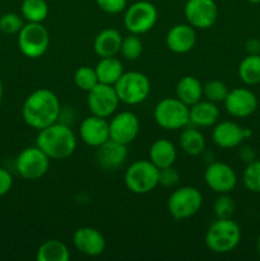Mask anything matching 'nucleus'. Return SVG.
Wrapping results in <instances>:
<instances>
[{
    "label": "nucleus",
    "mask_w": 260,
    "mask_h": 261,
    "mask_svg": "<svg viewBox=\"0 0 260 261\" xmlns=\"http://www.w3.org/2000/svg\"><path fill=\"white\" fill-rule=\"evenodd\" d=\"M96 4L107 14H119L127 8V0H96Z\"/></svg>",
    "instance_id": "obj_36"
},
{
    "label": "nucleus",
    "mask_w": 260,
    "mask_h": 261,
    "mask_svg": "<svg viewBox=\"0 0 260 261\" xmlns=\"http://www.w3.org/2000/svg\"><path fill=\"white\" fill-rule=\"evenodd\" d=\"M204 181L214 193L229 194L236 188L237 175L227 163L212 162L204 171Z\"/></svg>",
    "instance_id": "obj_14"
},
{
    "label": "nucleus",
    "mask_w": 260,
    "mask_h": 261,
    "mask_svg": "<svg viewBox=\"0 0 260 261\" xmlns=\"http://www.w3.org/2000/svg\"><path fill=\"white\" fill-rule=\"evenodd\" d=\"M228 94V88L222 81H209L203 84V97L208 101L218 103L223 102Z\"/></svg>",
    "instance_id": "obj_33"
},
{
    "label": "nucleus",
    "mask_w": 260,
    "mask_h": 261,
    "mask_svg": "<svg viewBox=\"0 0 260 261\" xmlns=\"http://www.w3.org/2000/svg\"><path fill=\"white\" fill-rule=\"evenodd\" d=\"M176 158H177V150L171 140L157 139L150 145L149 161L160 170L175 165Z\"/></svg>",
    "instance_id": "obj_23"
},
{
    "label": "nucleus",
    "mask_w": 260,
    "mask_h": 261,
    "mask_svg": "<svg viewBox=\"0 0 260 261\" xmlns=\"http://www.w3.org/2000/svg\"><path fill=\"white\" fill-rule=\"evenodd\" d=\"M70 251L63 241L47 240L38 247L36 252L37 261H69Z\"/></svg>",
    "instance_id": "obj_27"
},
{
    "label": "nucleus",
    "mask_w": 260,
    "mask_h": 261,
    "mask_svg": "<svg viewBox=\"0 0 260 261\" xmlns=\"http://www.w3.org/2000/svg\"><path fill=\"white\" fill-rule=\"evenodd\" d=\"M257 252H259V256H260V236H259V239H257Z\"/></svg>",
    "instance_id": "obj_42"
},
{
    "label": "nucleus",
    "mask_w": 260,
    "mask_h": 261,
    "mask_svg": "<svg viewBox=\"0 0 260 261\" xmlns=\"http://www.w3.org/2000/svg\"><path fill=\"white\" fill-rule=\"evenodd\" d=\"M247 2L252 3V4H259V3H260V0H247Z\"/></svg>",
    "instance_id": "obj_43"
},
{
    "label": "nucleus",
    "mask_w": 260,
    "mask_h": 261,
    "mask_svg": "<svg viewBox=\"0 0 260 261\" xmlns=\"http://www.w3.org/2000/svg\"><path fill=\"white\" fill-rule=\"evenodd\" d=\"M122 36L115 28H105L93 41V50L99 58L116 56L121 47Z\"/></svg>",
    "instance_id": "obj_22"
},
{
    "label": "nucleus",
    "mask_w": 260,
    "mask_h": 261,
    "mask_svg": "<svg viewBox=\"0 0 260 261\" xmlns=\"http://www.w3.org/2000/svg\"><path fill=\"white\" fill-rule=\"evenodd\" d=\"M15 167L20 177L36 181L42 178L50 168V158L37 145L24 148L15 160Z\"/></svg>",
    "instance_id": "obj_10"
},
{
    "label": "nucleus",
    "mask_w": 260,
    "mask_h": 261,
    "mask_svg": "<svg viewBox=\"0 0 260 261\" xmlns=\"http://www.w3.org/2000/svg\"><path fill=\"white\" fill-rule=\"evenodd\" d=\"M251 135V130L240 126L237 122L229 121V120L217 122L212 130L213 143L222 149H232V148L239 147L245 139Z\"/></svg>",
    "instance_id": "obj_15"
},
{
    "label": "nucleus",
    "mask_w": 260,
    "mask_h": 261,
    "mask_svg": "<svg viewBox=\"0 0 260 261\" xmlns=\"http://www.w3.org/2000/svg\"><path fill=\"white\" fill-rule=\"evenodd\" d=\"M120 99L117 97L116 89L110 84L98 83L88 92L87 105L92 115L109 119L116 112Z\"/></svg>",
    "instance_id": "obj_11"
},
{
    "label": "nucleus",
    "mask_w": 260,
    "mask_h": 261,
    "mask_svg": "<svg viewBox=\"0 0 260 261\" xmlns=\"http://www.w3.org/2000/svg\"><path fill=\"white\" fill-rule=\"evenodd\" d=\"M245 47L249 54H260V41L256 38H250Z\"/></svg>",
    "instance_id": "obj_40"
},
{
    "label": "nucleus",
    "mask_w": 260,
    "mask_h": 261,
    "mask_svg": "<svg viewBox=\"0 0 260 261\" xmlns=\"http://www.w3.org/2000/svg\"><path fill=\"white\" fill-rule=\"evenodd\" d=\"M13 177L10 172L5 168L0 167V196H4L12 190Z\"/></svg>",
    "instance_id": "obj_38"
},
{
    "label": "nucleus",
    "mask_w": 260,
    "mask_h": 261,
    "mask_svg": "<svg viewBox=\"0 0 260 261\" xmlns=\"http://www.w3.org/2000/svg\"><path fill=\"white\" fill-rule=\"evenodd\" d=\"M196 43L195 28L190 24L180 23L168 30L166 35V45L175 54H186L194 48Z\"/></svg>",
    "instance_id": "obj_19"
},
{
    "label": "nucleus",
    "mask_w": 260,
    "mask_h": 261,
    "mask_svg": "<svg viewBox=\"0 0 260 261\" xmlns=\"http://www.w3.org/2000/svg\"><path fill=\"white\" fill-rule=\"evenodd\" d=\"M79 137L88 147L98 148L110 139V126L107 119L92 115L81 122Z\"/></svg>",
    "instance_id": "obj_18"
},
{
    "label": "nucleus",
    "mask_w": 260,
    "mask_h": 261,
    "mask_svg": "<svg viewBox=\"0 0 260 261\" xmlns=\"http://www.w3.org/2000/svg\"><path fill=\"white\" fill-rule=\"evenodd\" d=\"M239 157L242 162H245L247 165V163L255 161L254 149H252L251 147H249V145H245V147H242L241 149L239 150Z\"/></svg>",
    "instance_id": "obj_39"
},
{
    "label": "nucleus",
    "mask_w": 260,
    "mask_h": 261,
    "mask_svg": "<svg viewBox=\"0 0 260 261\" xmlns=\"http://www.w3.org/2000/svg\"><path fill=\"white\" fill-rule=\"evenodd\" d=\"M178 2H188V0H178Z\"/></svg>",
    "instance_id": "obj_44"
},
{
    "label": "nucleus",
    "mask_w": 260,
    "mask_h": 261,
    "mask_svg": "<svg viewBox=\"0 0 260 261\" xmlns=\"http://www.w3.org/2000/svg\"><path fill=\"white\" fill-rule=\"evenodd\" d=\"M180 148L188 155H200L205 150V137L195 126H185L180 135Z\"/></svg>",
    "instance_id": "obj_26"
},
{
    "label": "nucleus",
    "mask_w": 260,
    "mask_h": 261,
    "mask_svg": "<svg viewBox=\"0 0 260 261\" xmlns=\"http://www.w3.org/2000/svg\"><path fill=\"white\" fill-rule=\"evenodd\" d=\"M24 19L22 15L17 14V13H5L0 17V31L7 35H14V33H19L24 25Z\"/></svg>",
    "instance_id": "obj_35"
},
{
    "label": "nucleus",
    "mask_w": 260,
    "mask_h": 261,
    "mask_svg": "<svg viewBox=\"0 0 260 261\" xmlns=\"http://www.w3.org/2000/svg\"><path fill=\"white\" fill-rule=\"evenodd\" d=\"M235 201L228 194H219L218 198L216 199L213 205V211H214V216L217 218H232L235 213Z\"/></svg>",
    "instance_id": "obj_34"
},
{
    "label": "nucleus",
    "mask_w": 260,
    "mask_h": 261,
    "mask_svg": "<svg viewBox=\"0 0 260 261\" xmlns=\"http://www.w3.org/2000/svg\"><path fill=\"white\" fill-rule=\"evenodd\" d=\"M245 188L251 193H260V161L247 163L242 175Z\"/></svg>",
    "instance_id": "obj_32"
},
{
    "label": "nucleus",
    "mask_w": 260,
    "mask_h": 261,
    "mask_svg": "<svg viewBox=\"0 0 260 261\" xmlns=\"http://www.w3.org/2000/svg\"><path fill=\"white\" fill-rule=\"evenodd\" d=\"M203 205V195L194 186H181L176 189L167 200V211L176 221L191 218Z\"/></svg>",
    "instance_id": "obj_6"
},
{
    "label": "nucleus",
    "mask_w": 260,
    "mask_h": 261,
    "mask_svg": "<svg viewBox=\"0 0 260 261\" xmlns=\"http://www.w3.org/2000/svg\"><path fill=\"white\" fill-rule=\"evenodd\" d=\"M94 69L99 83L110 84V86H115L120 76L124 74V65L116 56L101 58Z\"/></svg>",
    "instance_id": "obj_25"
},
{
    "label": "nucleus",
    "mask_w": 260,
    "mask_h": 261,
    "mask_svg": "<svg viewBox=\"0 0 260 261\" xmlns=\"http://www.w3.org/2000/svg\"><path fill=\"white\" fill-rule=\"evenodd\" d=\"M219 109L214 102L200 99L189 107V124L195 127H211L218 122Z\"/></svg>",
    "instance_id": "obj_21"
},
{
    "label": "nucleus",
    "mask_w": 260,
    "mask_h": 261,
    "mask_svg": "<svg viewBox=\"0 0 260 261\" xmlns=\"http://www.w3.org/2000/svg\"><path fill=\"white\" fill-rule=\"evenodd\" d=\"M239 76L247 86L260 83V54H249L239 65Z\"/></svg>",
    "instance_id": "obj_28"
},
{
    "label": "nucleus",
    "mask_w": 260,
    "mask_h": 261,
    "mask_svg": "<svg viewBox=\"0 0 260 261\" xmlns=\"http://www.w3.org/2000/svg\"><path fill=\"white\" fill-rule=\"evenodd\" d=\"M176 98L186 106H193L203 98V84L193 75H185L176 84Z\"/></svg>",
    "instance_id": "obj_24"
},
{
    "label": "nucleus",
    "mask_w": 260,
    "mask_h": 261,
    "mask_svg": "<svg viewBox=\"0 0 260 261\" xmlns=\"http://www.w3.org/2000/svg\"><path fill=\"white\" fill-rule=\"evenodd\" d=\"M3 94H4V88H3V82L0 79V101L3 99Z\"/></svg>",
    "instance_id": "obj_41"
},
{
    "label": "nucleus",
    "mask_w": 260,
    "mask_h": 261,
    "mask_svg": "<svg viewBox=\"0 0 260 261\" xmlns=\"http://www.w3.org/2000/svg\"><path fill=\"white\" fill-rule=\"evenodd\" d=\"M20 15L30 23H42L48 15L47 3L46 0H23Z\"/></svg>",
    "instance_id": "obj_29"
},
{
    "label": "nucleus",
    "mask_w": 260,
    "mask_h": 261,
    "mask_svg": "<svg viewBox=\"0 0 260 261\" xmlns=\"http://www.w3.org/2000/svg\"><path fill=\"white\" fill-rule=\"evenodd\" d=\"M97 149V162L107 171H114L121 167L127 158V145L112 139L105 142Z\"/></svg>",
    "instance_id": "obj_20"
},
{
    "label": "nucleus",
    "mask_w": 260,
    "mask_h": 261,
    "mask_svg": "<svg viewBox=\"0 0 260 261\" xmlns=\"http://www.w3.org/2000/svg\"><path fill=\"white\" fill-rule=\"evenodd\" d=\"M73 245L81 254L89 257H96L103 254L106 249V240L98 229L93 227H81L73 234Z\"/></svg>",
    "instance_id": "obj_17"
},
{
    "label": "nucleus",
    "mask_w": 260,
    "mask_h": 261,
    "mask_svg": "<svg viewBox=\"0 0 260 261\" xmlns=\"http://www.w3.org/2000/svg\"><path fill=\"white\" fill-rule=\"evenodd\" d=\"M61 112L59 97L47 88L36 89L25 98L22 107L23 121L32 129L40 130L58 121Z\"/></svg>",
    "instance_id": "obj_1"
},
{
    "label": "nucleus",
    "mask_w": 260,
    "mask_h": 261,
    "mask_svg": "<svg viewBox=\"0 0 260 261\" xmlns=\"http://www.w3.org/2000/svg\"><path fill=\"white\" fill-rule=\"evenodd\" d=\"M223 103L226 111L231 116L239 119L251 116L257 109L256 96L246 88H235L228 91Z\"/></svg>",
    "instance_id": "obj_16"
},
{
    "label": "nucleus",
    "mask_w": 260,
    "mask_h": 261,
    "mask_svg": "<svg viewBox=\"0 0 260 261\" xmlns=\"http://www.w3.org/2000/svg\"><path fill=\"white\" fill-rule=\"evenodd\" d=\"M114 87L120 102L129 106L144 102L152 89L149 78L140 71H124Z\"/></svg>",
    "instance_id": "obj_5"
},
{
    "label": "nucleus",
    "mask_w": 260,
    "mask_h": 261,
    "mask_svg": "<svg viewBox=\"0 0 260 261\" xmlns=\"http://www.w3.org/2000/svg\"><path fill=\"white\" fill-rule=\"evenodd\" d=\"M180 181V173L173 166L161 168L160 170V185L165 188H173Z\"/></svg>",
    "instance_id": "obj_37"
},
{
    "label": "nucleus",
    "mask_w": 260,
    "mask_h": 261,
    "mask_svg": "<svg viewBox=\"0 0 260 261\" xmlns=\"http://www.w3.org/2000/svg\"><path fill=\"white\" fill-rule=\"evenodd\" d=\"M74 83L82 91L88 93L93 87H96L99 83L97 78L96 69L91 66H81L74 73Z\"/></svg>",
    "instance_id": "obj_30"
},
{
    "label": "nucleus",
    "mask_w": 260,
    "mask_h": 261,
    "mask_svg": "<svg viewBox=\"0 0 260 261\" xmlns=\"http://www.w3.org/2000/svg\"><path fill=\"white\" fill-rule=\"evenodd\" d=\"M205 245L214 254H228L241 241V228L232 218H217L205 232Z\"/></svg>",
    "instance_id": "obj_3"
},
{
    "label": "nucleus",
    "mask_w": 260,
    "mask_h": 261,
    "mask_svg": "<svg viewBox=\"0 0 260 261\" xmlns=\"http://www.w3.org/2000/svg\"><path fill=\"white\" fill-rule=\"evenodd\" d=\"M36 145L50 160H65L75 152L76 137L68 125L56 121L38 132Z\"/></svg>",
    "instance_id": "obj_2"
},
{
    "label": "nucleus",
    "mask_w": 260,
    "mask_h": 261,
    "mask_svg": "<svg viewBox=\"0 0 260 261\" xmlns=\"http://www.w3.org/2000/svg\"><path fill=\"white\" fill-rule=\"evenodd\" d=\"M158 19L157 8L153 3L139 0L127 5L124 14V25L129 33L144 35L153 30Z\"/></svg>",
    "instance_id": "obj_8"
},
{
    "label": "nucleus",
    "mask_w": 260,
    "mask_h": 261,
    "mask_svg": "<svg viewBox=\"0 0 260 261\" xmlns=\"http://www.w3.org/2000/svg\"><path fill=\"white\" fill-rule=\"evenodd\" d=\"M109 126L110 139L125 145L134 142L140 132L139 117L132 111H121L112 115Z\"/></svg>",
    "instance_id": "obj_13"
},
{
    "label": "nucleus",
    "mask_w": 260,
    "mask_h": 261,
    "mask_svg": "<svg viewBox=\"0 0 260 261\" xmlns=\"http://www.w3.org/2000/svg\"><path fill=\"white\" fill-rule=\"evenodd\" d=\"M120 54L122 55V58L130 61L139 59L140 55L143 54V42L139 36L130 33L126 37H122Z\"/></svg>",
    "instance_id": "obj_31"
},
{
    "label": "nucleus",
    "mask_w": 260,
    "mask_h": 261,
    "mask_svg": "<svg viewBox=\"0 0 260 261\" xmlns=\"http://www.w3.org/2000/svg\"><path fill=\"white\" fill-rule=\"evenodd\" d=\"M186 20L195 30L213 27L218 18V7L214 0H188L184 7Z\"/></svg>",
    "instance_id": "obj_12"
},
{
    "label": "nucleus",
    "mask_w": 260,
    "mask_h": 261,
    "mask_svg": "<svg viewBox=\"0 0 260 261\" xmlns=\"http://www.w3.org/2000/svg\"><path fill=\"white\" fill-rule=\"evenodd\" d=\"M153 117L165 130L184 129L189 125V106L176 97H166L155 105Z\"/></svg>",
    "instance_id": "obj_7"
},
{
    "label": "nucleus",
    "mask_w": 260,
    "mask_h": 261,
    "mask_svg": "<svg viewBox=\"0 0 260 261\" xmlns=\"http://www.w3.org/2000/svg\"><path fill=\"white\" fill-rule=\"evenodd\" d=\"M50 46V35L42 23L27 22L18 33V47L28 59H38Z\"/></svg>",
    "instance_id": "obj_9"
},
{
    "label": "nucleus",
    "mask_w": 260,
    "mask_h": 261,
    "mask_svg": "<svg viewBox=\"0 0 260 261\" xmlns=\"http://www.w3.org/2000/svg\"><path fill=\"white\" fill-rule=\"evenodd\" d=\"M124 182L130 193L145 195L160 185V168L149 160L135 161L125 171Z\"/></svg>",
    "instance_id": "obj_4"
}]
</instances>
